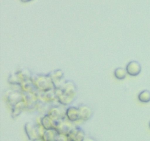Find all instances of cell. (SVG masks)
<instances>
[{
  "mask_svg": "<svg viewBox=\"0 0 150 141\" xmlns=\"http://www.w3.org/2000/svg\"><path fill=\"white\" fill-rule=\"evenodd\" d=\"M40 126H36L29 123H26L25 126V132L29 139L32 141H36L41 139L42 134V132H40Z\"/></svg>",
  "mask_w": 150,
  "mask_h": 141,
  "instance_id": "obj_1",
  "label": "cell"
},
{
  "mask_svg": "<svg viewBox=\"0 0 150 141\" xmlns=\"http://www.w3.org/2000/svg\"><path fill=\"white\" fill-rule=\"evenodd\" d=\"M67 137L69 141H83L85 140V134L80 128H74L67 134Z\"/></svg>",
  "mask_w": 150,
  "mask_h": 141,
  "instance_id": "obj_2",
  "label": "cell"
},
{
  "mask_svg": "<svg viewBox=\"0 0 150 141\" xmlns=\"http://www.w3.org/2000/svg\"><path fill=\"white\" fill-rule=\"evenodd\" d=\"M126 70H127V73L129 75L136 76L139 75L142 71V66L138 62L131 61L127 64Z\"/></svg>",
  "mask_w": 150,
  "mask_h": 141,
  "instance_id": "obj_3",
  "label": "cell"
},
{
  "mask_svg": "<svg viewBox=\"0 0 150 141\" xmlns=\"http://www.w3.org/2000/svg\"><path fill=\"white\" fill-rule=\"evenodd\" d=\"M59 132L55 129H45L41 140L42 141H56Z\"/></svg>",
  "mask_w": 150,
  "mask_h": 141,
  "instance_id": "obj_4",
  "label": "cell"
},
{
  "mask_svg": "<svg viewBox=\"0 0 150 141\" xmlns=\"http://www.w3.org/2000/svg\"><path fill=\"white\" fill-rule=\"evenodd\" d=\"M66 115L69 118V120L71 121H75L81 118L80 110L75 107H70L66 112Z\"/></svg>",
  "mask_w": 150,
  "mask_h": 141,
  "instance_id": "obj_5",
  "label": "cell"
},
{
  "mask_svg": "<svg viewBox=\"0 0 150 141\" xmlns=\"http://www.w3.org/2000/svg\"><path fill=\"white\" fill-rule=\"evenodd\" d=\"M139 99L142 102H149L150 101V91L145 90L141 92L139 95Z\"/></svg>",
  "mask_w": 150,
  "mask_h": 141,
  "instance_id": "obj_6",
  "label": "cell"
},
{
  "mask_svg": "<svg viewBox=\"0 0 150 141\" xmlns=\"http://www.w3.org/2000/svg\"><path fill=\"white\" fill-rule=\"evenodd\" d=\"M126 73H127V70H125L122 68H117L114 71V75L116 77L119 79H125L126 76Z\"/></svg>",
  "mask_w": 150,
  "mask_h": 141,
  "instance_id": "obj_7",
  "label": "cell"
},
{
  "mask_svg": "<svg viewBox=\"0 0 150 141\" xmlns=\"http://www.w3.org/2000/svg\"><path fill=\"white\" fill-rule=\"evenodd\" d=\"M56 141H69V140H68V137H67V135L59 134Z\"/></svg>",
  "mask_w": 150,
  "mask_h": 141,
  "instance_id": "obj_8",
  "label": "cell"
},
{
  "mask_svg": "<svg viewBox=\"0 0 150 141\" xmlns=\"http://www.w3.org/2000/svg\"><path fill=\"white\" fill-rule=\"evenodd\" d=\"M83 141H95V140L91 137H87V138H85V140Z\"/></svg>",
  "mask_w": 150,
  "mask_h": 141,
  "instance_id": "obj_9",
  "label": "cell"
},
{
  "mask_svg": "<svg viewBox=\"0 0 150 141\" xmlns=\"http://www.w3.org/2000/svg\"><path fill=\"white\" fill-rule=\"evenodd\" d=\"M22 1H30V0H21Z\"/></svg>",
  "mask_w": 150,
  "mask_h": 141,
  "instance_id": "obj_10",
  "label": "cell"
},
{
  "mask_svg": "<svg viewBox=\"0 0 150 141\" xmlns=\"http://www.w3.org/2000/svg\"><path fill=\"white\" fill-rule=\"evenodd\" d=\"M149 128H150V121H149Z\"/></svg>",
  "mask_w": 150,
  "mask_h": 141,
  "instance_id": "obj_11",
  "label": "cell"
}]
</instances>
